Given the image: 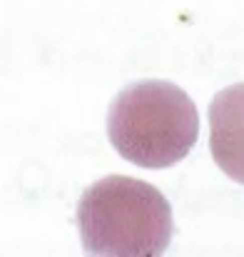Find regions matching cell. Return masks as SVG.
Masks as SVG:
<instances>
[{"mask_svg":"<svg viewBox=\"0 0 244 257\" xmlns=\"http://www.w3.org/2000/svg\"><path fill=\"white\" fill-rule=\"evenodd\" d=\"M75 222L87 257H162L174 232L167 197L125 175L92 182L78 202Z\"/></svg>","mask_w":244,"mask_h":257,"instance_id":"obj_1","label":"cell"},{"mask_svg":"<svg viewBox=\"0 0 244 257\" xmlns=\"http://www.w3.org/2000/svg\"><path fill=\"white\" fill-rule=\"evenodd\" d=\"M107 138L127 163L162 170L192 153L199 138V112L179 85L140 80L122 87L112 100Z\"/></svg>","mask_w":244,"mask_h":257,"instance_id":"obj_2","label":"cell"},{"mask_svg":"<svg viewBox=\"0 0 244 257\" xmlns=\"http://www.w3.org/2000/svg\"><path fill=\"white\" fill-rule=\"evenodd\" d=\"M209 153L227 177L244 185V83L219 90L209 102Z\"/></svg>","mask_w":244,"mask_h":257,"instance_id":"obj_3","label":"cell"}]
</instances>
